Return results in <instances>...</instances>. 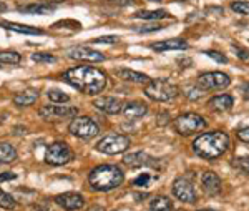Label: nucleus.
<instances>
[{"label": "nucleus", "instance_id": "nucleus-1", "mask_svg": "<svg viewBox=\"0 0 249 211\" xmlns=\"http://www.w3.org/2000/svg\"><path fill=\"white\" fill-rule=\"evenodd\" d=\"M63 80L87 95H96L107 87V75L95 67H73L63 74Z\"/></svg>", "mask_w": 249, "mask_h": 211}, {"label": "nucleus", "instance_id": "nucleus-2", "mask_svg": "<svg viewBox=\"0 0 249 211\" xmlns=\"http://www.w3.org/2000/svg\"><path fill=\"white\" fill-rule=\"evenodd\" d=\"M228 147H230V138L223 132L203 133L193 141V152L206 160H216L224 155Z\"/></svg>", "mask_w": 249, "mask_h": 211}, {"label": "nucleus", "instance_id": "nucleus-3", "mask_svg": "<svg viewBox=\"0 0 249 211\" xmlns=\"http://www.w3.org/2000/svg\"><path fill=\"white\" fill-rule=\"evenodd\" d=\"M88 181L96 192H110L123 183V172L115 165L96 166L88 176Z\"/></svg>", "mask_w": 249, "mask_h": 211}, {"label": "nucleus", "instance_id": "nucleus-4", "mask_svg": "<svg viewBox=\"0 0 249 211\" xmlns=\"http://www.w3.org/2000/svg\"><path fill=\"white\" fill-rule=\"evenodd\" d=\"M144 93L155 101H170L179 95V88L166 80H151L144 88Z\"/></svg>", "mask_w": 249, "mask_h": 211}, {"label": "nucleus", "instance_id": "nucleus-5", "mask_svg": "<svg viewBox=\"0 0 249 211\" xmlns=\"http://www.w3.org/2000/svg\"><path fill=\"white\" fill-rule=\"evenodd\" d=\"M175 130L183 136H190L193 133H198L206 127V120L201 115L196 113H184V115L178 116L175 120Z\"/></svg>", "mask_w": 249, "mask_h": 211}, {"label": "nucleus", "instance_id": "nucleus-6", "mask_svg": "<svg viewBox=\"0 0 249 211\" xmlns=\"http://www.w3.org/2000/svg\"><path fill=\"white\" fill-rule=\"evenodd\" d=\"M68 132L77 138H83V140H88V138H93L98 135V125L95 123L91 118L88 116H75L71 120L70 127H68Z\"/></svg>", "mask_w": 249, "mask_h": 211}, {"label": "nucleus", "instance_id": "nucleus-7", "mask_svg": "<svg viewBox=\"0 0 249 211\" xmlns=\"http://www.w3.org/2000/svg\"><path fill=\"white\" fill-rule=\"evenodd\" d=\"M131 145L130 138L124 135H108L103 140L98 141L96 148L100 150L105 155H118V153H123L124 150H128Z\"/></svg>", "mask_w": 249, "mask_h": 211}, {"label": "nucleus", "instance_id": "nucleus-8", "mask_svg": "<svg viewBox=\"0 0 249 211\" xmlns=\"http://www.w3.org/2000/svg\"><path fill=\"white\" fill-rule=\"evenodd\" d=\"M71 158H73V152H71V148L68 147L67 143H63V141H55V143H52L50 147L47 148V153H45L47 163L55 165V166L65 165Z\"/></svg>", "mask_w": 249, "mask_h": 211}, {"label": "nucleus", "instance_id": "nucleus-9", "mask_svg": "<svg viewBox=\"0 0 249 211\" xmlns=\"http://www.w3.org/2000/svg\"><path fill=\"white\" fill-rule=\"evenodd\" d=\"M196 83L201 90H223V88L230 87L231 78L223 72H208V74L199 75Z\"/></svg>", "mask_w": 249, "mask_h": 211}, {"label": "nucleus", "instance_id": "nucleus-10", "mask_svg": "<svg viewBox=\"0 0 249 211\" xmlns=\"http://www.w3.org/2000/svg\"><path fill=\"white\" fill-rule=\"evenodd\" d=\"M78 113L77 107H58V105H45L38 110V115L42 116L43 120L48 121H58L63 118H71Z\"/></svg>", "mask_w": 249, "mask_h": 211}, {"label": "nucleus", "instance_id": "nucleus-11", "mask_svg": "<svg viewBox=\"0 0 249 211\" xmlns=\"http://www.w3.org/2000/svg\"><path fill=\"white\" fill-rule=\"evenodd\" d=\"M173 194H175L179 201H184V203H195L196 198H198L193 185L186 178H176V180L173 181Z\"/></svg>", "mask_w": 249, "mask_h": 211}, {"label": "nucleus", "instance_id": "nucleus-12", "mask_svg": "<svg viewBox=\"0 0 249 211\" xmlns=\"http://www.w3.org/2000/svg\"><path fill=\"white\" fill-rule=\"evenodd\" d=\"M68 57L71 60H82V62H103L105 60L103 54H100L96 50H90V48L85 47L71 48V50H68Z\"/></svg>", "mask_w": 249, "mask_h": 211}, {"label": "nucleus", "instance_id": "nucleus-13", "mask_svg": "<svg viewBox=\"0 0 249 211\" xmlns=\"http://www.w3.org/2000/svg\"><path fill=\"white\" fill-rule=\"evenodd\" d=\"M93 105L98 110L108 113V115H116L123 110V103L122 100L115 98V96H102V98H96L93 101Z\"/></svg>", "mask_w": 249, "mask_h": 211}, {"label": "nucleus", "instance_id": "nucleus-14", "mask_svg": "<svg viewBox=\"0 0 249 211\" xmlns=\"http://www.w3.org/2000/svg\"><path fill=\"white\" fill-rule=\"evenodd\" d=\"M55 203L60 205L62 208H65L68 211H75V210H80L83 206V196L78 193H63V194H58L55 198Z\"/></svg>", "mask_w": 249, "mask_h": 211}, {"label": "nucleus", "instance_id": "nucleus-15", "mask_svg": "<svg viewBox=\"0 0 249 211\" xmlns=\"http://www.w3.org/2000/svg\"><path fill=\"white\" fill-rule=\"evenodd\" d=\"M201 185H203L204 192L210 194V196H214V194H218L221 192V186H223V185H221V178L214 172L203 173Z\"/></svg>", "mask_w": 249, "mask_h": 211}, {"label": "nucleus", "instance_id": "nucleus-16", "mask_svg": "<svg viewBox=\"0 0 249 211\" xmlns=\"http://www.w3.org/2000/svg\"><path fill=\"white\" fill-rule=\"evenodd\" d=\"M122 112L126 120H138L148 113V107L142 101H128Z\"/></svg>", "mask_w": 249, "mask_h": 211}, {"label": "nucleus", "instance_id": "nucleus-17", "mask_svg": "<svg viewBox=\"0 0 249 211\" xmlns=\"http://www.w3.org/2000/svg\"><path fill=\"white\" fill-rule=\"evenodd\" d=\"M153 158L150 155H146L144 152H133L130 155H124L123 156V163L126 166H131V168H138V166L143 165H151L153 163Z\"/></svg>", "mask_w": 249, "mask_h": 211}, {"label": "nucleus", "instance_id": "nucleus-18", "mask_svg": "<svg viewBox=\"0 0 249 211\" xmlns=\"http://www.w3.org/2000/svg\"><path fill=\"white\" fill-rule=\"evenodd\" d=\"M116 77H120L124 82H133V83H150V77L144 75V74H140V72H135V70H130V68H120V70L115 72Z\"/></svg>", "mask_w": 249, "mask_h": 211}, {"label": "nucleus", "instance_id": "nucleus-19", "mask_svg": "<svg viewBox=\"0 0 249 211\" xmlns=\"http://www.w3.org/2000/svg\"><path fill=\"white\" fill-rule=\"evenodd\" d=\"M155 52H166V50H184L188 48V43L181 38H171V40H161L151 45Z\"/></svg>", "mask_w": 249, "mask_h": 211}, {"label": "nucleus", "instance_id": "nucleus-20", "mask_svg": "<svg viewBox=\"0 0 249 211\" xmlns=\"http://www.w3.org/2000/svg\"><path fill=\"white\" fill-rule=\"evenodd\" d=\"M17 10L29 15H47L55 10V5H50V3H29V5L18 7Z\"/></svg>", "mask_w": 249, "mask_h": 211}, {"label": "nucleus", "instance_id": "nucleus-21", "mask_svg": "<svg viewBox=\"0 0 249 211\" xmlns=\"http://www.w3.org/2000/svg\"><path fill=\"white\" fill-rule=\"evenodd\" d=\"M232 103H234V100L231 95H216L208 101V107L216 112H226L232 107Z\"/></svg>", "mask_w": 249, "mask_h": 211}, {"label": "nucleus", "instance_id": "nucleus-22", "mask_svg": "<svg viewBox=\"0 0 249 211\" xmlns=\"http://www.w3.org/2000/svg\"><path fill=\"white\" fill-rule=\"evenodd\" d=\"M0 25L7 30L17 32V34H27V35H42L43 32L40 28L35 27H29V25H20V23H14V22H0Z\"/></svg>", "mask_w": 249, "mask_h": 211}, {"label": "nucleus", "instance_id": "nucleus-23", "mask_svg": "<svg viewBox=\"0 0 249 211\" xmlns=\"http://www.w3.org/2000/svg\"><path fill=\"white\" fill-rule=\"evenodd\" d=\"M38 98V92L35 90H27V92H22L18 93V95L14 96V103L17 105V107H30V105H34L35 101Z\"/></svg>", "mask_w": 249, "mask_h": 211}, {"label": "nucleus", "instance_id": "nucleus-24", "mask_svg": "<svg viewBox=\"0 0 249 211\" xmlns=\"http://www.w3.org/2000/svg\"><path fill=\"white\" fill-rule=\"evenodd\" d=\"M17 158V152L10 143H0V165H7Z\"/></svg>", "mask_w": 249, "mask_h": 211}, {"label": "nucleus", "instance_id": "nucleus-25", "mask_svg": "<svg viewBox=\"0 0 249 211\" xmlns=\"http://www.w3.org/2000/svg\"><path fill=\"white\" fill-rule=\"evenodd\" d=\"M150 208H151V211H171L173 203L170 198H166V196H156L151 200Z\"/></svg>", "mask_w": 249, "mask_h": 211}, {"label": "nucleus", "instance_id": "nucleus-26", "mask_svg": "<svg viewBox=\"0 0 249 211\" xmlns=\"http://www.w3.org/2000/svg\"><path fill=\"white\" fill-rule=\"evenodd\" d=\"M136 17L144 20H161L168 17L166 10H140L136 12Z\"/></svg>", "mask_w": 249, "mask_h": 211}, {"label": "nucleus", "instance_id": "nucleus-27", "mask_svg": "<svg viewBox=\"0 0 249 211\" xmlns=\"http://www.w3.org/2000/svg\"><path fill=\"white\" fill-rule=\"evenodd\" d=\"M20 62H22V57L17 52H0V63L18 65Z\"/></svg>", "mask_w": 249, "mask_h": 211}, {"label": "nucleus", "instance_id": "nucleus-28", "mask_svg": "<svg viewBox=\"0 0 249 211\" xmlns=\"http://www.w3.org/2000/svg\"><path fill=\"white\" fill-rule=\"evenodd\" d=\"M232 165L239 170L241 173H244L246 176H249V156H239V158H234Z\"/></svg>", "mask_w": 249, "mask_h": 211}, {"label": "nucleus", "instance_id": "nucleus-29", "mask_svg": "<svg viewBox=\"0 0 249 211\" xmlns=\"http://www.w3.org/2000/svg\"><path fill=\"white\" fill-rule=\"evenodd\" d=\"M48 98L50 101H53V103H67L68 101V95L67 93H63L62 90H48Z\"/></svg>", "mask_w": 249, "mask_h": 211}, {"label": "nucleus", "instance_id": "nucleus-30", "mask_svg": "<svg viewBox=\"0 0 249 211\" xmlns=\"http://www.w3.org/2000/svg\"><path fill=\"white\" fill-rule=\"evenodd\" d=\"M15 206V200L10 196L9 193H5L3 190H0V208L12 210Z\"/></svg>", "mask_w": 249, "mask_h": 211}, {"label": "nucleus", "instance_id": "nucleus-31", "mask_svg": "<svg viewBox=\"0 0 249 211\" xmlns=\"http://www.w3.org/2000/svg\"><path fill=\"white\" fill-rule=\"evenodd\" d=\"M32 60L37 63H55L57 62V58L50 54H34L32 55Z\"/></svg>", "mask_w": 249, "mask_h": 211}, {"label": "nucleus", "instance_id": "nucleus-32", "mask_svg": "<svg viewBox=\"0 0 249 211\" xmlns=\"http://www.w3.org/2000/svg\"><path fill=\"white\" fill-rule=\"evenodd\" d=\"M231 10L241 15H249V2H234L231 3Z\"/></svg>", "mask_w": 249, "mask_h": 211}, {"label": "nucleus", "instance_id": "nucleus-33", "mask_svg": "<svg viewBox=\"0 0 249 211\" xmlns=\"http://www.w3.org/2000/svg\"><path fill=\"white\" fill-rule=\"evenodd\" d=\"M206 55H208V57H211V58H214L216 62H219V63H226V62H228L226 55H223V54H221V52H218V50H208V52H206Z\"/></svg>", "mask_w": 249, "mask_h": 211}, {"label": "nucleus", "instance_id": "nucleus-34", "mask_svg": "<svg viewBox=\"0 0 249 211\" xmlns=\"http://www.w3.org/2000/svg\"><path fill=\"white\" fill-rule=\"evenodd\" d=\"M93 43H116L118 42V37H115V35H105V37H98L95 40H91Z\"/></svg>", "mask_w": 249, "mask_h": 211}, {"label": "nucleus", "instance_id": "nucleus-35", "mask_svg": "<svg viewBox=\"0 0 249 211\" xmlns=\"http://www.w3.org/2000/svg\"><path fill=\"white\" fill-rule=\"evenodd\" d=\"M163 25H160V23H155V25H144L142 28H136V32H140V34H150V32H156V30H161Z\"/></svg>", "mask_w": 249, "mask_h": 211}, {"label": "nucleus", "instance_id": "nucleus-36", "mask_svg": "<svg viewBox=\"0 0 249 211\" xmlns=\"http://www.w3.org/2000/svg\"><path fill=\"white\" fill-rule=\"evenodd\" d=\"M201 90H199V88H190V90H188V93H186V96L190 100H198V98H201Z\"/></svg>", "mask_w": 249, "mask_h": 211}, {"label": "nucleus", "instance_id": "nucleus-37", "mask_svg": "<svg viewBox=\"0 0 249 211\" xmlns=\"http://www.w3.org/2000/svg\"><path fill=\"white\" fill-rule=\"evenodd\" d=\"M238 138L241 141H244V143H249V127L241 128L238 132Z\"/></svg>", "mask_w": 249, "mask_h": 211}, {"label": "nucleus", "instance_id": "nucleus-38", "mask_svg": "<svg viewBox=\"0 0 249 211\" xmlns=\"http://www.w3.org/2000/svg\"><path fill=\"white\" fill-rule=\"evenodd\" d=\"M148 181H150V174L144 173V174H142V176L136 178V180H135V185H136V186H146V185H148Z\"/></svg>", "mask_w": 249, "mask_h": 211}, {"label": "nucleus", "instance_id": "nucleus-39", "mask_svg": "<svg viewBox=\"0 0 249 211\" xmlns=\"http://www.w3.org/2000/svg\"><path fill=\"white\" fill-rule=\"evenodd\" d=\"M236 52H238V57L243 62H249V50H246V48H241V47H236Z\"/></svg>", "mask_w": 249, "mask_h": 211}, {"label": "nucleus", "instance_id": "nucleus-40", "mask_svg": "<svg viewBox=\"0 0 249 211\" xmlns=\"http://www.w3.org/2000/svg\"><path fill=\"white\" fill-rule=\"evenodd\" d=\"M15 178H17V173H10V172H7V173H2V174H0V183H2V181L15 180Z\"/></svg>", "mask_w": 249, "mask_h": 211}, {"label": "nucleus", "instance_id": "nucleus-41", "mask_svg": "<svg viewBox=\"0 0 249 211\" xmlns=\"http://www.w3.org/2000/svg\"><path fill=\"white\" fill-rule=\"evenodd\" d=\"M118 5H131L133 3V0H115Z\"/></svg>", "mask_w": 249, "mask_h": 211}, {"label": "nucleus", "instance_id": "nucleus-42", "mask_svg": "<svg viewBox=\"0 0 249 211\" xmlns=\"http://www.w3.org/2000/svg\"><path fill=\"white\" fill-rule=\"evenodd\" d=\"M243 93H244V98H249V83L243 85Z\"/></svg>", "mask_w": 249, "mask_h": 211}, {"label": "nucleus", "instance_id": "nucleus-43", "mask_svg": "<svg viewBox=\"0 0 249 211\" xmlns=\"http://www.w3.org/2000/svg\"><path fill=\"white\" fill-rule=\"evenodd\" d=\"M32 211H48L45 206H40V205H37V206H34V208H32Z\"/></svg>", "mask_w": 249, "mask_h": 211}, {"label": "nucleus", "instance_id": "nucleus-44", "mask_svg": "<svg viewBox=\"0 0 249 211\" xmlns=\"http://www.w3.org/2000/svg\"><path fill=\"white\" fill-rule=\"evenodd\" d=\"M88 211H105V210H103L102 206H91V208L88 210Z\"/></svg>", "mask_w": 249, "mask_h": 211}, {"label": "nucleus", "instance_id": "nucleus-45", "mask_svg": "<svg viewBox=\"0 0 249 211\" xmlns=\"http://www.w3.org/2000/svg\"><path fill=\"white\" fill-rule=\"evenodd\" d=\"M7 9V7H5V3H2V2H0V12H2V10H5Z\"/></svg>", "mask_w": 249, "mask_h": 211}, {"label": "nucleus", "instance_id": "nucleus-46", "mask_svg": "<svg viewBox=\"0 0 249 211\" xmlns=\"http://www.w3.org/2000/svg\"><path fill=\"white\" fill-rule=\"evenodd\" d=\"M150 2H161V0H150Z\"/></svg>", "mask_w": 249, "mask_h": 211}, {"label": "nucleus", "instance_id": "nucleus-47", "mask_svg": "<svg viewBox=\"0 0 249 211\" xmlns=\"http://www.w3.org/2000/svg\"><path fill=\"white\" fill-rule=\"evenodd\" d=\"M198 211H213V210H198Z\"/></svg>", "mask_w": 249, "mask_h": 211}, {"label": "nucleus", "instance_id": "nucleus-48", "mask_svg": "<svg viewBox=\"0 0 249 211\" xmlns=\"http://www.w3.org/2000/svg\"><path fill=\"white\" fill-rule=\"evenodd\" d=\"M115 211H126V210H115Z\"/></svg>", "mask_w": 249, "mask_h": 211}, {"label": "nucleus", "instance_id": "nucleus-49", "mask_svg": "<svg viewBox=\"0 0 249 211\" xmlns=\"http://www.w3.org/2000/svg\"><path fill=\"white\" fill-rule=\"evenodd\" d=\"M55 2H62V0H55Z\"/></svg>", "mask_w": 249, "mask_h": 211}]
</instances>
